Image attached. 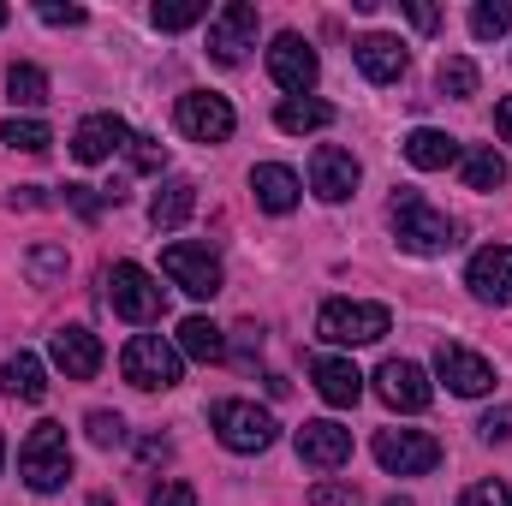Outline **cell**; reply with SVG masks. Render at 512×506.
I'll return each mask as SVG.
<instances>
[{"mask_svg":"<svg viewBox=\"0 0 512 506\" xmlns=\"http://www.w3.org/2000/svg\"><path fill=\"white\" fill-rule=\"evenodd\" d=\"M387 227H393L399 251H411V256H441V251L459 245V221L441 215V209H429L423 191H393V203H387Z\"/></svg>","mask_w":512,"mask_h":506,"instance_id":"obj_1","label":"cell"},{"mask_svg":"<svg viewBox=\"0 0 512 506\" xmlns=\"http://www.w3.org/2000/svg\"><path fill=\"white\" fill-rule=\"evenodd\" d=\"M6 18H12V12H6V6H0V30H6Z\"/></svg>","mask_w":512,"mask_h":506,"instance_id":"obj_47","label":"cell"},{"mask_svg":"<svg viewBox=\"0 0 512 506\" xmlns=\"http://www.w3.org/2000/svg\"><path fill=\"white\" fill-rule=\"evenodd\" d=\"M310 381H316V393H322L334 411H352V405L364 399V370H358L352 358H334V352L316 358V364H310Z\"/></svg>","mask_w":512,"mask_h":506,"instance_id":"obj_20","label":"cell"},{"mask_svg":"<svg viewBox=\"0 0 512 506\" xmlns=\"http://www.w3.org/2000/svg\"><path fill=\"white\" fill-rule=\"evenodd\" d=\"M66 203H72L84 221H96V215L108 209V197H102V191H90V185H66Z\"/></svg>","mask_w":512,"mask_h":506,"instance_id":"obj_40","label":"cell"},{"mask_svg":"<svg viewBox=\"0 0 512 506\" xmlns=\"http://www.w3.org/2000/svg\"><path fill=\"white\" fill-rule=\"evenodd\" d=\"M376 465L387 477H423L441 465V441L429 429H376Z\"/></svg>","mask_w":512,"mask_h":506,"instance_id":"obj_7","label":"cell"},{"mask_svg":"<svg viewBox=\"0 0 512 506\" xmlns=\"http://www.w3.org/2000/svg\"><path fill=\"white\" fill-rule=\"evenodd\" d=\"M352 60H358V72L370 78V84H399L405 72H411V54H405V42L399 36H364L358 48H352Z\"/></svg>","mask_w":512,"mask_h":506,"instance_id":"obj_19","label":"cell"},{"mask_svg":"<svg viewBox=\"0 0 512 506\" xmlns=\"http://www.w3.org/2000/svg\"><path fill=\"white\" fill-rule=\"evenodd\" d=\"M18 477L30 495H54L66 489L72 477V441H66V423H36L18 447Z\"/></svg>","mask_w":512,"mask_h":506,"instance_id":"obj_2","label":"cell"},{"mask_svg":"<svg viewBox=\"0 0 512 506\" xmlns=\"http://www.w3.org/2000/svg\"><path fill=\"white\" fill-rule=\"evenodd\" d=\"M477 435H483L489 447H495V441H512V405H495V411L477 423Z\"/></svg>","mask_w":512,"mask_h":506,"instance_id":"obj_41","label":"cell"},{"mask_svg":"<svg viewBox=\"0 0 512 506\" xmlns=\"http://www.w3.org/2000/svg\"><path fill=\"white\" fill-rule=\"evenodd\" d=\"M173 346H179L185 358H197V364H221V358H227V334H221L209 316H185Z\"/></svg>","mask_w":512,"mask_h":506,"instance_id":"obj_25","label":"cell"},{"mask_svg":"<svg viewBox=\"0 0 512 506\" xmlns=\"http://www.w3.org/2000/svg\"><path fill=\"white\" fill-rule=\"evenodd\" d=\"M84 435L108 453V447H120V441H126V417H120V411H90V417H84Z\"/></svg>","mask_w":512,"mask_h":506,"instance_id":"obj_33","label":"cell"},{"mask_svg":"<svg viewBox=\"0 0 512 506\" xmlns=\"http://www.w3.org/2000/svg\"><path fill=\"white\" fill-rule=\"evenodd\" d=\"M435 376L447 381L459 399H483V393L495 387V364L477 358V352L459 346V340H441V346H435Z\"/></svg>","mask_w":512,"mask_h":506,"instance_id":"obj_12","label":"cell"},{"mask_svg":"<svg viewBox=\"0 0 512 506\" xmlns=\"http://www.w3.org/2000/svg\"><path fill=\"white\" fill-rule=\"evenodd\" d=\"M268 78H274L286 96H310L316 78H322V60H316V48H310L298 30H280V36L268 42Z\"/></svg>","mask_w":512,"mask_h":506,"instance_id":"obj_8","label":"cell"},{"mask_svg":"<svg viewBox=\"0 0 512 506\" xmlns=\"http://www.w3.org/2000/svg\"><path fill=\"white\" fill-rule=\"evenodd\" d=\"M459 506H512V489L501 477H489V483H471V489L459 495Z\"/></svg>","mask_w":512,"mask_h":506,"instance_id":"obj_36","label":"cell"},{"mask_svg":"<svg viewBox=\"0 0 512 506\" xmlns=\"http://www.w3.org/2000/svg\"><path fill=\"white\" fill-rule=\"evenodd\" d=\"M24 268H30V280H36V286L60 280V274H66V245H36V251L24 256Z\"/></svg>","mask_w":512,"mask_h":506,"instance_id":"obj_34","label":"cell"},{"mask_svg":"<svg viewBox=\"0 0 512 506\" xmlns=\"http://www.w3.org/2000/svg\"><path fill=\"white\" fill-rule=\"evenodd\" d=\"M382 506H411V501H405V495H393V501H382Z\"/></svg>","mask_w":512,"mask_h":506,"instance_id":"obj_46","label":"cell"},{"mask_svg":"<svg viewBox=\"0 0 512 506\" xmlns=\"http://www.w3.org/2000/svg\"><path fill=\"white\" fill-rule=\"evenodd\" d=\"M90 506H114V501H108V495H90Z\"/></svg>","mask_w":512,"mask_h":506,"instance_id":"obj_45","label":"cell"},{"mask_svg":"<svg viewBox=\"0 0 512 506\" xmlns=\"http://www.w3.org/2000/svg\"><path fill=\"white\" fill-rule=\"evenodd\" d=\"M203 18H209L203 0H167V6H149V24H155V30H191V24H203Z\"/></svg>","mask_w":512,"mask_h":506,"instance_id":"obj_31","label":"cell"},{"mask_svg":"<svg viewBox=\"0 0 512 506\" xmlns=\"http://www.w3.org/2000/svg\"><path fill=\"white\" fill-rule=\"evenodd\" d=\"M507 30H512V0H477L471 6V36L477 42H495Z\"/></svg>","mask_w":512,"mask_h":506,"instance_id":"obj_30","label":"cell"},{"mask_svg":"<svg viewBox=\"0 0 512 506\" xmlns=\"http://www.w3.org/2000/svg\"><path fill=\"white\" fill-rule=\"evenodd\" d=\"M465 286L483 304H512V245H483L465 262Z\"/></svg>","mask_w":512,"mask_h":506,"instance_id":"obj_17","label":"cell"},{"mask_svg":"<svg viewBox=\"0 0 512 506\" xmlns=\"http://www.w3.org/2000/svg\"><path fill=\"white\" fill-rule=\"evenodd\" d=\"M477 84H483V72H477V60H465V54H447V60L435 66V90L453 96V102H471Z\"/></svg>","mask_w":512,"mask_h":506,"instance_id":"obj_28","label":"cell"},{"mask_svg":"<svg viewBox=\"0 0 512 506\" xmlns=\"http://www.w3.org/2000/svg\"><path fill=\"white\" fill-rule=\"evenodd\" d=\"M358 179H364V167H358V155H352V149L322 143V149L310 155V191H316L322 203H346V197L358 191Z\"/></svg>","mask_w":512,"mask_h":506,"instance_id":"obj_14","label":"cell"},{"mask_svg":"<svg viewBox=\"0 0 512 506\" xmlns=\"http://www.w3.org/2000/svg\"><path fill=\"white\" fill-rule=\"evenodd\" d=\"M36 18H42V24H54V30H78L90 12H84V6H60V0H42V6H36Z\"/></svg>","mask_w":512,"mask_h":506,"instance_id":"obj_38","label":"cell"},{"mask_svg":"<svg viewBox=\"0 0 512 506\" xmlns=\"http://www.w3.org/2000/svg\"><path fill=\"white\" fill-rule=\"evenodd\" d=\"M459 173H465V191H501L507 185V155L501 149H465L459 155Z\"/></svg>","mask_w":512,"mask_h":506,"instance_id":"obj_27","label":"cell"},{"mask_svg":"<svg viewBox=\"0 0 512 506\" xmlns=\"http://www.w3.org/2000/svg\"><path fill=\"white\" fill-rule=\"evenodd\" d=\"M387 328H393L387 304H364V298H328L316 316V334L328 346H376Z\"/></svg>","mask_w":512,"mask_h":506,"instance_id":"obj_3","label":"cell"},{"mask_svg":"<svg viewBox=\"0 0 512 506\" xmlns=\"http://www.w3.org/2000/svg\"><path fill=\"white\" fill-rule=\"evenodd\" d=\"M405 18H411L417 30H435V24H441V12H435L429 0H405Z\"/></svg>","mask_w":512,"mask_h":506,"instance_id":"obj_42","label":"cell"},{"mask_svg":"<svg viewBox=\"0 0 512 506\" xmlns=\"http://www.w3.org/2000/svg\"><path fill=\"white\" fill-rule=\"evenodd\" d=\"M251 191H256V209H268V215H292L298 197H304V179H298L292 167H280V161H256L251 167Z\"/></svg>","mask_w":512,"mask_h":506,"instance_id":"obj_21","label":"cell"},{"mask_svg":"<svg viewBox=\"0 0 512 506\" xmlns=\"http://www.w3.org/2000/svg\"><path fill=\"white\" fill-rule=\"evenodd\" d=\"M495 131L512 143V96H501V102H495Z\"/></svg>","mask_w":512,"mask_h":506,"instance_id":"obj_44","label":"cell"},{"mask_svg":"<svg viewBox=\"0 0 512 506\" xmlns=\"http://www.w3.org/2000/svg\"><path fill=\"white\" fill-rule=\"evenodd\" d=\"M149 506H197V489H191V483H179V477H167V483H155V489H149Z\"/></svg>","mask_w":512,"mask_h":506,"instance_id":"obj_39","label":"cell"},{"mask_svg":"<svg viewBox=\"0 0 512 506\" xmlns=\"http://www.w3.org/2000/svg\"><path fill=\"white\" fill-rule=\"evenodd\" d=\"M0 465H6V441H0Z\"/></svg>","mask_w":512,"mask_h":506,"instance_id":"obj_48","label":"cell"},{"mask_svg":"<svg viewBox=\"0 0 512 506\" xmlns=\"http://www.w3.org/2000/svg\"><path fill=\"white\" fill-rule=\"evenodd\" d=\"M0 387H6L12 399H24V405H42V399H48V370H42V358H36V352H12L6 370H0Z\"/></svg>","mask_w":512,"mask_h":506,"instance_id":"obj_24","label":"cell"},{"mask_svg":"<svg viewBox=\"0 0 512 506\" xmlns=\"http://www.w3.org/2000/svg\"><path fill=\"white\" fill-rule=\"evenodd\" d=\"M292 447H298L304 465H316V471H340V465L352 459V429L334 423V417H316V423H304V429L292 435Z\"/></svg>","mask_w":512,"mask_h":506,"instance_id":"obj_15","label":"cell"},{"mask_svg":"<svg viewBox=\"0 0 512 506\" xmlns=\"http://www.w3.org/2000/svg\"><path fill=\"white\" fill-rule=\"evenodd\" d=\"M310 506H364V495H358V483H334V477H322V483L310 489Z\"/></svg>","mask_w":512,"mask_h":506,"instance_id":"obj_35","label":"cell"},{"mask_svg":"<svg viewBox=\"0 0 512 506\" xmlns=\"http://www.w3.org/2000/svg\"><path fill=\"white\" fill-rule=\"evenodd\" d=\"M256 6L251 0H227L221 12H209V60L215 66H239L256 48Z\"/></svg>","mask_w":512,"mask_h":506,"instance_id":"obj_9","label":"cell"},{"mask_svg":"<svg viewBox=\"0 0 512 506\" xmlns=\"http://www.w3.org/2000/svg\"><path fill=\"white\" fill-rule=\"evenodd\" d=\"M6 203H12V209H42L48 197H42V185H18V191H12Z\"/></svg>","mask_w":512,"mask_h":506,"instance_id":"obj_43","label":"cell"},{"mask_svg":"<svg viewBox=\"0 0 512 506\" xmlns=\"http://www.w3.org/2000/svg\"><path fill=\"white\" fill-rule=\"evenodd\" d=\"M274 126L286 131V137H304V131L334 126V108H328L322 96H286V102L274 108Z\"/></svg>","mask_w":512,"mask_h":506,"instance_id":"obj_26","label":"cell"},{"mask_svg":"<svg viewBox=\"0 0 512 506\" xmlns=\"http://www.w3.org/2000/svg\"><path fill=\"white\" fill-rule=\"evenodd\" d=\"M6 96H12V108H42L48 102V72L30 66V60H12L6 66Z\"/></svg>","mask_w":512,"mask_h":506,"instance_id":"obj_29","label":"cell"},{"mask_svg":"<svg viewBox=\"0 0 512 506\" xmlns=\"http://www.w3.org/2000/svg\"><path fill=\"white\" fill-rule=\"evenodd\" d=\"M131 167H137V173H161V167H167V143H155V137H131Z\"/></svg>","mask_w":512,"mask_h":506,"instance_id":"obj_37","label":"cell"},{"mask_svg":"<svg viewBox=\"0 0 512 506\" xmlns=\"http://www.w3.org/2000/svg\"><path fill=\"white\" fill-rule=\"evenodd\" d=\"M0 143H12V149H24V155H42V149L54 143V131L42 126V120H18V114H12V120L0 126Z\"/></svg>","mask_w":512,"mask_h":506,"instance_id":"obj_32","label":"cell"},{"mask_svg":"<svg viewBox=\"0 0 512 506\" xmlns=\"http://www.w3.org/2000/svg\"><path fill=\"white\" fill-rule=\"evenodd\" d=\"M48 358H54V370L66 381H96L102 376V340H96L90 328H54Z\"/></svg>","mask_w":512,"mask_h":506,"instance_id":"obj_16","label":"cell"},{"mask_svg":"<svg viewBox=\"0 0 512 506\" xmlns=\"http://www.w3.org/2000/svg\"><path fill=\"white\" fill-rule=\"evenodd\" d=\"M197 215V185L191 179H167L155 197H149V227L155 233H173V227H185Z\"/></svg>","mask_w":512,"mask_h":506,"instance_id":"obj_23","label":"cell"},{"mask_svg":"<svg viewBox=\"0 0 512 506\" xmlns=\"http://www.w3.org/2000/svg\"><path fill=\"white\" fill-rule=\"evenodd\" d=\"M126 143H131V126L120 114H90V120H78V131H72V155H78L84 167L108 161V155L126 149Z\"/></svg>","mask_w":512,"mask_h":506,"instance_id":"obj_18","label":"cell"},{"mask_svg":"<svg viewBox=\"0 0 512 506\" xmlns=\"http://www.w3.org/2000/svg\"><path fill=\"white\" fill-rule=\"evenodd\" d=\"M102 286H108L114 316H126V322H137V328L161 316V286H155V274H149L143 262H114V268L102 274Z\"/></svg>","mask_w":512,"mask_h":506,"instance_id":"obj_6","label":"cell"},{"mask_svg":"<svg viewBox=\"0 0 512 506\" xmlns=\"http://www.w3.org/2000/svg\"><path fill=\"white\" fill-rule=\"evenodd\" d=\"M173 120H179V131H185L191 143H227L233 126H239L233 102H227V96H215V90H185V96H179V108H173Z\"/></svg>","mask_w":512,"mask_h":506,"instance_id":"obj_10","label":"cell"},{"mask_svg":"<svg viewBox=\"0 0 512 506\" xmlns=\"http://www.w3.org/2000/svg\"><path fill=\"white\" fill-rule=\"evenodd\" d=\"M376 399H382L387 411H429L435 381L423 376L411 358H387L382 370H376Z\"/></svg>","mask_w":512,"mask_h":506,"instance_id":"obj_13","label":"cell"},{"mask_svg":"<svg viewBox=\"0 0 512 506\" xmlns=\"http://www.w3.org/2000/svg\"><path fill=\"white\" fill-rule=\"evenodd\" d=\"M179 370H185V352L173 340H161V334H137V340H126V352H120V376L131 387H143V393L179 387Z\"/></svg>","mask_w":512,"mask_h":506,"instance_id":"obj_5","label":"cell"},{"mask_svg":"<svg viewBox=\"0 0 512 506\" xmlns=\"http://www.w3.org/2000/svg\"><path fill=\"white\" fill-rule=\"evenodd\" d=\"M209 429L221 435L227 453H268L274 435H280V423L262 405H251V399H215L209 405Z\"/></svg>","mask_w":512,"mask_h":506,"instance_id":"obj_4","label":"cell"},{"mask_svg":"<svg viewBox=\"0 0 512 506\" xmlns=\"http://www.w3.org/2000/svg\"><path fill=\"white\" fill-rule=\"evenodd\" d=\"M161 268H167V280H173L179 292H191V298H215V292H221V256L209 251V245H167V251H161Z\"/></svg>","mask_w":512,"mask_h":506,"instance_id":"obj_11","label":"cell"},{"mask_svg":"<svg viewBox=\"0 0 512 506\" xmlns=\"http://www.w3.org/2000/svg\"><path fill=\"white\" fill-rule=\"evenodd\" d=\"M399 149H405V161H411L417 173H441V167H453V161L465 155L459 137H447V131H435V126H417Z\"/></svg>","mask_w":512,"mask_h":506,"instance_id":"obj_22","label":"cell"}]
</instances>
